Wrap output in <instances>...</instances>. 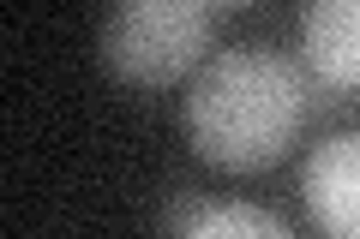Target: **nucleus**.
<instances>
[{
    "label": "nucleus",
    "mask_w": 360,
    "mask_h": 239,
    "mask_svg": "<svg viewBox=\"0 0 360 239\" xmlns=\"http://www.w3.org/2000/svg\"><path fill=\"white\" fill-rule=\"evenodd\" d=\"M217 6H246V0H217Z\"/></svg>",
    "instance_id": "423d86ee"
},
{
    "label": "nucleus",
    "mask_w": 360,
    "mask_h": 239,
    "mask_svg": "<svg viewBox=\"0 0 360 239\" xmlns=\"http://www.w3.org/2000/svg\"><path fill=\"white\" fill-rule=\"evenodd\" d=\"M174 233H193V239H288L283 215L258 210V203H193V210H174L168 215Z\"/></svg>",
    "instance_id": "39448f33"
},
{
    "label": "nucleus",
    "mask_w": 360,
    "mask_h": 239,
    "mask_svg": "<svg viewBox=\"0 0 360 239\" xmlns=\"http://www.w3.org/2000/svg\"><path fill=\"white\" fill-rule=\"evenodd\" d=\"M300 198L324 233L360 239V132H336V138L312 144L307 168H300Z\"/></svg>",
    "instance_id": "7ed1b4c3"
},
{
    "label": "nucleus",
    "mask_w": 360,
    "mask_h": 239,
    "mask_svg": "<svg viewBox=\"0 0 360 239\" xmlns=\"http://www.w3.org/2000/svg\"><path fill=\"white\" fill-rule=\"evenodd\" d=\"M312 108L307 72L270 48H229L198 66L186 96L193 150L222 174H258L283 162Z\"/></svg>",
    "instance_id": "f257e3e1"
},
{
    "label": "nucleus",
    "mask_w": 360,
    "mask_h": 239,
    "mask_svg": "<svg viewBox=\"0 0 360 239\" xmlns=\"http://www.w3.org/2000/svg\"><path fill=\"white\" fill-rule=\"evenodd\" d=\"M300 54L324 90L360 96V0H307Z\"/></svg>",
    "instance_id": "20e7f679"
},
{
    "label": "nucleus",
    "mask_w": 360,
    "mask_h": 239,
    "mask_svg": "<svg viewBox=\"0 0 360 239\" xmlns=\"http://www.w3.org/2000/svg\"><path fill=\"white\" fill-rule=\"evenodd\" d=\"M217 0H115L103 18V66L132 90H168L205 66Z\"/></svg>",
    "instance_id": "f03ea898"
}]
</instances>
